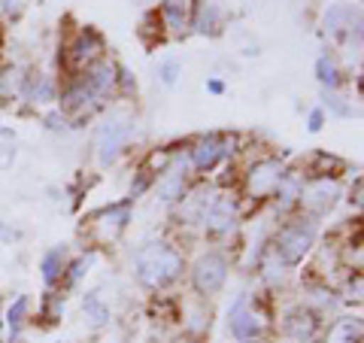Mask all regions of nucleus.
I'll return each mask as SVG.
<instances>
[{
  "label": "nucleus",
  "mask_w": 364,
  "mask_h": 343,
  "mask_svg": "<svg viewBox=\"0 0 364 343\" xmlns=\"http://www.w3.org/2000/svg\"><path fill=\"white\" fill-rule=\"evenodd\" d=\"M100 58H107L104 33H100L97 28H91V25H82L64 40L58 61H61L64 76H79V73H85L91 64H97Z\"/></svg>",
  "instance_id": "nucleus-5"
},
{
  "label": "nucleus",
  "mask_w": 364,
  "mask_h": 343,
  "mask_svg": "<svg viewBox=\"0 0 364 343\" xmlns=\"http://www.w3.org/2000/svg\"><path fill=\"white\" fill-rule=\"evenodd\" d=\"M95 261H97V249H88L85 255H76L73 261H67V268H64V277H61V292H70L76 289L79 283H82L91 268H95Z\"/></svg>",
  "instance_id": "nucleus-25"
},
{
  "label": "nucleus",
  "mask_w": 364,
  "mask_h": 343,
  "mask_svg": "<svg viewBox=\"0 0 364 343\" xmlns=\"http://www.w3.org/2000/svg\"><path fill=\"white\" fill-rule=\"evenodd\" d=\"M58 88L61 79L52 73H40V70H28V83H25V104L31 107H49L58 100Z\"/></svg>",
  "instance_id": "nucleus-18"
},
{
  "label": "nucleus",
  "mask_w": 364,
  "mask_h": 343,
  "mask_svg": "<svg viewBox=\"0 0 364 343\" xmlns=\"http://www.w3.org/2000/svg\"><path fill=\"white\" fill-rule=\"evenodd\" d=\"M152 182H155V176L149 174V170H146V167H136V174H134V179H131V194H128V198H131V201L143 198V194L152 189Z\"/></svg>",
  "instance_id": "nucleus-36"
},
{
  "label": "nucleus",
  "mask_w": 364,
  "mask_h": 343,
  "mask_svg": "<svg viewBox=\"0 0 364 343\" xmlns=\"http://www.w3.org/2000/svg\"><path fill=\"white\" fill-rule=\"evenodd\" d=\"M136 137V122L124 116H109L97 125L95 137H91V152H95L100 167L119 164V158L128 152V146Z\"/></svg>",
  "instance_id": "nucleus-6"
},
{
  "label": "nucleus",
  "mask_w": 364,
  "mask_h": 343,
  "mask_svg": "<svg viewBox=\"0 0 364 343\" xmlns=\"http://www.w3.org/2000/svg\"><path fill=\"white\" fill-rule=\"evenodd\" d=\"M136 91V79L131 76V70L124 64H119V95L122 97H128V95H134Z\"/></svg>",
  "instance_id": "nucleus-38"
},
{
  "label": "nucleus",
  "mask_w": 364,
  "mask_h": 343,
  "mask_svg": "<svg viewBox=\"0 0 364 343\" xmlns=\"http://www.w3.org/2000/svg\"><path fill=\"white\" fill-rule=\"evenodd\" d=\"M64 304H67V295L58 292V289H49L43 295V304H40V319L46 325H55V322H61V316H64Z\"/></svg>",
  "instance_id": "nucleus-31"
},
{
  "label": "nucleus",
  "mask_w": 364,
  "mask_h": 343,
  "mask_svg": "<svg viewBox=\"0 0 364 343\" xmlns=\"http://www.w3.org/2000/svg\"><path fill=\"white\" fill-rule=\"evenodd\" d=\"M301 186H304V174H301V167L294 170V167H286V174L279 176L277 182V189H273L270 194V204H273V210H277V216H294L298 213V198H301Z\"/></svg>",
  "instance_id": "nucleus-16"
},
{
  "label": "nucleus",
  "mask_w": 364,
  "mask_h": 343,
  "mask_svg": "<svg viewBox=\"0 0 364 343\" xmlns=\"http://www.w3.org/2000/svg\"><path fill=\"white\" fill-rule=\"evenodd\" d=\"M136 37H140L146 46H158V43L167 40V31H164V25H161V16H158V9H149V13L140 19Z\"/></svg>",
  "instance_id": "nucleus-30"
},
{
  "label": "nucleus",
  "mask_w": 364,
  "mask_h": 343,
  "mask_svg": "<svg viewBox=\"0 0 364 343\" xmlns=\"http://www.w3.org/2000/svg\"><path fill=\"white\" fill-rule=\"evenodd\" d=\"M237 170H240V176H237V186H240V198L258 204V207H264L270 201L273 189H277L279 176L286 174V162H282L279 155L273 152H261V155H252L246 158V162H234Z\"/></svg>",
  "instance_id": "nucleus-3"
},
{
  "label": "nucleus",
  "mask_w": 364,
  "mask_h": 343,
  "mask_svg": "<svg viewBox=\"0 0 364 343\" xmlns=\"http://www.w3.org/2000/svg\"><path fill=\"white\" fill-rule=\"evenodd\" d=\"M243 343H267L264 337H255V340H243Z\"/></svg>",
  "instance_id": "nucleus-44"
},
{
  "label": "nucleus",
  "mask_w": 364,
  "mask_h": 343,
  "mask_svg": "<svg viewBox=\"0 0 364 343\" xmlns=\"http://www.w3.org/2000/svg\"><path fill=\"white\" fill-rule=\"evenodd\" d=\"M325 119H328V112H325L322 107L310 110V116H306V131H310V134H318V131L325 128Z\"/></svg>",
  "instance_id": "nucleus-39"
},
{
  "label": "nucleus",
  "mask_w": 364,
  "mask_h": 343,
  "mask_svg": "<svg viewBox=\"0 0 364 343\" xmlns=\"http://www.w3.org/2000/svg\"><path fill=\"white\" fill-rule=\"evenodd\" d=\"M343 295H346V301L361 304V298H364V277H361V270H346Z\"/></svg>",
  "instance_id": "nucleus-35"
},
{
  "label": "nucleus",
  "mask_w": 364,
  "mask_h": 343,
  "mask_svg": "<svg viewBox=\"0 0 364 343\" xmlns=\"http://www.w3.org/2000/svg\"><path fill=\"white\" fill-rule=\"evenodd\" d=\"M107 104L91 95V88L82 83V76H64L58 88V112L67 122H85L97 110H104Z\"/></svg>",
  "instance_id": "nucleus-10"
},
{
  "label": "nucleus",
  "mask_w": 364,
  "mask_h": 343,
  "mask_svg": "<svg viewBox=\"0 0 364 343\" xmlns=\"http://www.w3.org/2000/svg\"><path fill=\"white\" fill-rule=\"evenodd\" d=\"M82 76V83L91 88V95H95L97 100H107L109 97H119V64L109 58H100L97 64H91L85 73H79Z\"/></svg>",
  "instance_id": "nucleus-15"
},
{
  "label": "nucleus",
  "mask_w": 364,
  "mask_h": 343,
  "mask_svg": "<svg viewBox=\"0 0 364 343\" xmlns=\"http://www.w3.org/2000/svg\"><path fill=\"white\" fill-rule=\"evenodd\" d=\"M207 91H210V95H215V97H222L225 95V83H222V79H207Z\"/></svg>",
  "instance_id": "nucleus-42"
},
{
  "label": "nucleus",
  "mask_w": 364,
  "mask_h": 343,
  "mask_svg": "<svg viewBox=\"0 0 364 343\" xmlns=\"http://www.w3.org/2000/svg\"><path fill=\"white\" fill-rule=\"evenodd\" d=\"M340 198H343V186L340 179H304L301 198H298V213L313 216L322 222V216L331 213Z\"/></svg>",
  "instance_id": "nucleus-12"
},
{
  "label": "nucleus",
  "mask_w": 364,
  "mask_h": 343,
  "mask_svg": "<svg viewBox=\"0 0 364 343\" xmlns=\"http://www.w3.org/2000/svg\"><path fill=\"white\" fill-rule=\"evenodd\" d=\"M316 240H318V219L294 213V216H286V219L273 228L267 246L273 249V255L291 270V268H301L304 261L310 258V253L316 249Z\"/></svg>",
  "instance_id": "nucleus-2"
},
{
  "label": "nucleus",
  "mask_w": 364,
  "mask_h": 343,
  "mask_svg": "<svg viewBox=\"0 0 364 343\" xmlns=\"http://www.w3.org/2000/svg\"><path fill=\"white\" fill-rule=\"evenodd\" d=\"M361 194H364V182H361V176H355V182H352V189H349V201L355 210H361V204H364Z\"/></svg>",
  "instance_id": "nucleus-41"
},
{
  "label": "nucleus",
  "mask_w": 364,
  "mask_h": 343,
  "mask_svg": "<svg viewBox=\"0 0 364 343\" xmlns=\"http://www.w3.org/2000/svg\"><path fill=\"white\" fill-rule=\"evenodd\" d=\"M28 319H31V298H28V295H18V298L6 307V316H4L9 340H18V334L28 325Z\"/></svg>",
  "instance_id": "nucleus-28"
},
{
  "label": "nucleus",
  "mask_w": 364,
  "mask_h": 343,
  "mask_svg": "<svg viewBox=\"0 0 364 343\" xmlns=\"http://www.w3.org/2000/svg\"><path fill=\"white\" fill-rule=\"evenodd\" d=\"M82 319L91 325V328H104V325H109V319H112V313H109V304L100 298V292H88L85 298H82Z\"/></svg>",
  "instance_id": "nucleus-29"
},
{
  "label": "nucleus",
  "mask_w": 364,
  "mask_h": 343,
  "mask_svg": "<svg viewBox=\"0 0 364 343\" xmlns=\"http://www.w3.org/2000/svg\"><path fill=\"white\" fill-rule=\"evenodd\" d=\"M28 0H0V21H16L25 13Z\"/></svg>",
  "instance_id": "nucleus-37"
},
{
  "label": "nucleus",
  "mask_w": 364,
  "mask_h": 343,
  "mask_svg": "<svg viewBox=\"0 0 364 343\" xmlns=\"http://www.w3.org/2000/svg\"><path fill=\"white\" fill-rule=\"evenodd\" d=\"M188 285L198 298H213L219 295L231 273V258L222 249H203V253L188 265Z\"/></svg>",
  "instance_id": "nucleus-8"
},
{
  "label": "nucleus",
  "mask_w": 364,
  "mask_h": 343,
  "mask_svg": "<svg viewBox=\"0 0 364 343\" xmlns=\"http://www.w3.org/2000/svg\"><path fill=\"white\" fill-rule=\"evenodd\" d=\"M158 83H161L164 88H173L179 83V76H182V61L176 58V55H164L161 61H158Z\"/></svg>",
  "instance_id": "nucleus-32"
},
{
  "label": "nucleus",
  "mask_w": 364,
  "mask_h": 343,
  "mask_svg": "<svg viewBox=\"0 0 364 343\" xmlns=\"http://www.w3.org/2000/svg\"><path fill=\"white\" fill-rule=\"evenodd\" d=\"M237 222H240V210H237V198L234 194H215V198L200 210L198 222L200 231L207 237H231L237 231Z\"/></svg>",
  "instance_id": "nucleus-11"
},
{
  "label": "nucleus",
  "mask_w": 364,
  "mask_h": 343,
  "mask_svg": "<svg viewBox=\"0 0 364 343\" xmlns=\"http://www.w3.org/2000/svg\"><path fill=\"white\" fill-rule=\"evenodd\" d=\"M282 334L294 343H313L325 334V316H318L306 304H298L282 316Z\"/></svg>",
  "instance_id": "nucleus-14"
},
{
  "label": "nucleus",
  "mask_w": 364,
  "mask_h": 343,
  "mask_svg": "<svg viewBox=\"0 0 364 343\" xmlns=\"http://www.w3.org/2000/svg\"><path fill=\"white\" fill-rule=\"evenodd\" d=\"M186 270H188L186 253L176 243H167V240H152V243H143L134 253V277L149 292L173 289L186 277Z\"/></svg>",
  "instance_id": "nucleus-1"
},
{
  "label": "nucleus",
  "mask_w": 364,
  "mask_h": 343,
  "mask_svg": "<svg viewBox=\"0 0 364 343\" xmlns=\"http://www.w3.org/2000/svg\"><path fill=\"white\" fill-rule=\"evenodd\" d=\"M207 298H198V301H188L186 307H182V328L188 331V334H207L210 331V307L203 304Z\"/></svg>",
  "instance_id": "nucleus-26"
},
{
  "label": "nucleus",
  "mask_w": 364,
  "mask_h": 343,
  "mask_svg": "<svg viewBox=\"0 0 364 343\" xmlns=\"http://www.w3.org/2000/svg\"><path fill=\"white\" fill-rule=\"evenodd\" d=\"M131 216H134V201L131 198L116 201V204H109V207H100L91 216H85V237H88L91 249L116 243V240L128 231Z\"/></svg>",
  "instance_id": "nucleus-7"
},
{
  "label": "nucleus",
  "mask_w": 364,
  "mask_h": 343,
  "mask_svg": "<svg viewBox=\"0 0 364 343\" xmlns=\"http://www.w3.org/2000/svg\"><path fill=\"white\" fill-rule=\"evenodd\" d=\"M228 328L237 340H255V337H264V331L270 328V310L261 295L249 298V295H240L231 310H228Z\"/></svg>",
  "instance_id": "nucleus-9"
},
{
  "label": "nucleus",
  "mask_w": 364,
  "mask_h": 343,
  "mask_svg": "<svg viewBox=\"0 0 364 343\" xmlns=\"http://www.w3.org/2000/svg\"><path fill=\"white\" fill-rule=\"evenodd\" d=\"M322 110L331 112L337 119H349L352 116V104L346 97H340L337 91H322Z\"/></svg>",
  "instance_id": "nucleus-34"
},
{
  "label": "nucleus",
  "mask_w": 364,
  "mask_h": 343,
  "mask_svg": "<svg viewBox=\"0 0 364 343\" xmlns=\"http://www.w3.org/2000/svg\"><path fill=\"white\" fill-rule=\"evenodd\" d=\"M313 73H316V79H318V85H322V91H337L340 85H343V79H346L343 70H340V61L334 58L331 52L318 55Z\"/></svg>",
  "instance_id": "nucleus-24"
},
{
  "label": "nucleus",
  "mask_w": 364,
  "mask_h": 343,
  "mask_svg": "<svg viewBox=\"0 0 364 343\" xmlns=\"http://www.w3.org/2000/svg\"><path fill=\"white\" fill-rule=\"evenodd\" d=\"M191 6H195V0H161V4H158V16H161L167 37H182V33H188Z\"/></svg>",
  "instance_id": "nucleus-19"
},
{
  "label": "nucleus",
  "mask_w": 364,
  "mask_h": 343,
  "mask_svg": "<svg viewBox=\"0 0 364 343\" xmlns=\"http://www.w3.org/2000/svg\"><path fill=\"white\" fill-rule=\"evenodd\" d=\"M255 270H258V277L270 285V289H279V285L286 283V277H289V268L282 265L277 255H273L270 246L261 249V255L255 258Z\"/></svg>",
  "instance_id": "nucleus-23"
},
{
  "label": "nucleus",
  "mask_w": 364,
  "mask_h": 343,
  "mask_svg": "<svg viewBox=\"0 0 364 343\" xmlns=\"http://www.w3.org/2000/svg\"><path fill=\"white\" fill-rule=\"evenodd\" d=\"M240 146L243 140L237 134H222V131H210V134H200L198 140H191L188 143V164L195 174L200 176H207L213 174L219 164H228V162H234L237 152H240Z\"/></svg>",
  "instance_id": "nucleus-4"
},
{
  "label": "nucleus",
  "mask_w": 364,
  "mask_h": 343,
  "mask_svg": "<svg viewBox=\"0 0 364 343\" xmlns=\"http://www.w3.org/2000/svg\"><path fill=\"white\" fill-rule=\"evenodd\" d=\"M191 164H188V155L186 152H176L173 155V164H170L164 174H158L152 189L158 194V201L167 204V207H173V204H179L182 198H186V191L191 186Z\"/></svg>",
  "instance_id": "nucleus-13"
},
{
  "label": "nucleus",
  "mask_w": 364,
  "mask_h": 343,
  "mask_svg": "<svg viewBox=\"0 0 364 343\" xmlns=\"http://www.w3.org/2000/svg\"><path fill=\"white\" fill-rule=\"evenodd\" d=\"M364 337V322H361V316H340L334 319L331 325L325 328V337L322 343H361Z\"/></svg>",
  "instance_id": "nucleus-22"
},
{
  "label": "nucleus",
  "mask_w": 364,
  "mask_h": 343,
  "mask_svg": "<svg viewBox=\"0 0 364 343\" xmlns=\"http://www.w3.org/2000/svg\"><path fill=\"white\" fill-rule=\"evenodd\" d=\"M173 155H176V149H152L140 167H146L152 176H158V174H164V170L173 164Z\"/></svg>",
  "instance_id": "nucleus-33"
},
{
  "label": "nucleus",
  "mask_w": 364,
  "mask_h": 343,
  "mask_svg": "<svg viewBox=\"0 0 364 343\" xmlns=\"http://www.w3.org/2000/svg\"><path fill=\"white\" fill-rule=\"evenodd\" d=\"M46 128H49V131H64L67 128V125H70V122H67L64 116H61V112L58 110H52V112H46Z\"/></svg>",
  "instance_id": "nucleus-40"
},
{
  "label": "nucleus",
  "mask_w": 364,
  "mask_h": 343,
  "mask_svg": "<svg viewBox=\"0 0 364 343\" xmlns=\"http://www.w3.org/2000/svg\"><path fill=\"white\" fill-rule=\"evenodd\" d=\"M225 28V9L219 0H195L188 19V31L200 33V37H215Z\"/></svg>",
  "instance_id": "nucleus-17"
},
{
  "label": "nucleus",
  "mask_w": 364,
  "mask_h": 343,
  "mask_svg": "<svg viewBox=\"0 0 364 343\" xmlns=\"http://www.w3.org/2000/svg\"><path fill=\"white\" fill-rule=\"evenodd\" d=\"M28 67L25 64H0V104H18L25 97Z\"/></svg>",
  "instance_id": "nucleus-21"
},
{
  "label": "nucleus",
  "mask_w": 364,
  "mask_h": 343,
  "mask_svg": "<svg viewBox=\"0 0 364 343\" xmlns=\"http://www.w3.org/2000/svg\"><path fill=\"white\" fill-rule=\"evenodd\" d=\"M343 170H346L343 158H337V155L325 152V149L313 152V155L301 164L304 179H340V174H343Z\"/></svg>",
  "instance_id": "nucleus-20"
},
{
  "label": "nucleus",
  "mask_w": 364,
  "mask_h": 343,
  "mask_svg": "<svg viewBox=\"0 0 364 343\" xmlns=\"http://www.w3.org/2000/svg\"><path fill=\"white\" fill-rule=\"evenodd\" d=\"M67 261H70V258H67V249H64V246H52L49 253H43V258H40V273H43V283L49 285V289H55V285L61 283Z\"/></svg>",
  "instance_id": "nucleus-27"
},
{
  "label": "nucleus",
  "mask_w": 364,
  "mask_h": 343,
  "mask_svg": "<svg viewBox=\"0 0 364 343\" xmlns=\"http://www.w3.org/2000/svg\"><path fill=\"white\" fill-rule=\"evenodd\" d=\"M4 43H6V28H4V21H0V52H4Z\"/></svg>",
  "instance_id": "nucleus-43"
}]
</instances>
